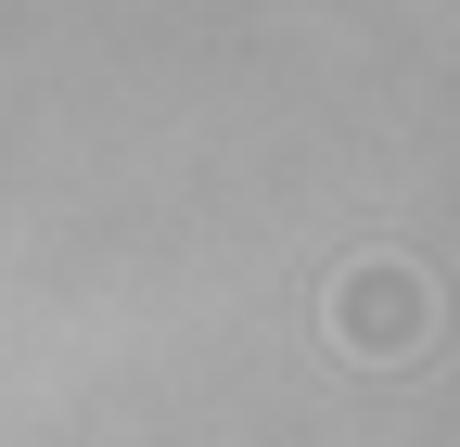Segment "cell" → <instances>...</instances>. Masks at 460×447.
I'll return each instance as SVG.
<instances>
[{
  "mask_svg": "<svg viewBox=\"0 0 460 447\" xmlns=\"http://www.w3.org/2000/svg\"><path fill=\"white\" fill-rule=\"evenodd\" d=\"M435 320H447V294H435L422 256H345L320 282V332H332V358H358V371L435 358Z\"/></svg>",
  "mask_w": 460,
  "mask_h": 447,
  "instance_id": "6da1fadb",
  "label": "cell"
}]
</instances>
